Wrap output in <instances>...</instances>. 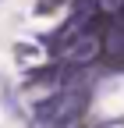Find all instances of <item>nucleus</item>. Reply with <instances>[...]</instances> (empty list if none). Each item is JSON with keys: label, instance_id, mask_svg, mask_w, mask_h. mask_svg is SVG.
Instances as JSON below:
<instances>
[{"label": "nucleus", "instance_id": "obj_1", "mask_svg": "<svg viewBox=\"0 0 124 128\" xmlns=\"http://www.w3.org/2000/svg\"><path fill=\"white\" fill-rule=\"evenodd\" d=\"M103 110H110V114H121V110H124V82H114L110 86V96H106L103 92Z\"/></svg>", "mask_w": 124, "mask_h": 128}]
</instances>
